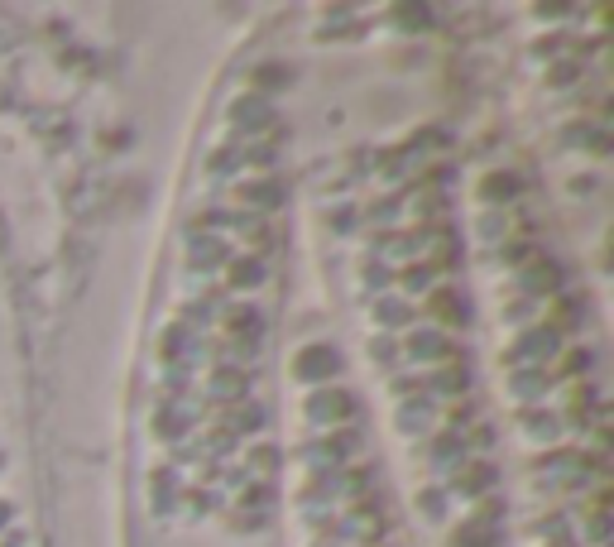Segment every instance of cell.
I'll return each instance as SVG.
<instances>
[{
    "mask_svg": "<svg viewBox=\"0 0 614 547\" xmlns=\"http://www.w3.org/2000/svg\"><path fill=\"white\" fill-rule=\"evenodd\" d=\"M374 361H394V341H389V337H374Z\"/></svg>",
    "mask_w": 614,
    "mask_h": 547,
    "instance_id": "obj_30",
    "label": "cell"
},
{
    "mask_svg": "<svg viewBox=\"0 0 614 547\" xmlns=\"http://www.w3.org/2000/svg\"><path fill=\"white\" fill-rule=\"evenodd\" d=\"M269 121H274V111H269V101H259V97H245V101L231 106L235 130H269Z\"/></svg>",
    "mask_w": 614,
    "mask_h": 547,
    "instance_id": "obj_6",
    "label": "cell"
},
{
    "mask_svg": "<svg viewBox=\"0 0 614 547\" xmlns=\"http://www.w3.org/2000/svg\"><path fill=\"white\" fill-rule=\"evenodd\" d=\"M456 456V437H442V442L432 447V461H452Z\"/></svg>",
    "mask_w": 614,
    "mask_h": 547,
    "instance_id": "obj_29",
    "label": "cell"
},
{
    "mask_svg": "<svg viewBox=\"0 0 614 547\" xmlns=\"http://www.w3.org/2000/svg\"><path fill=\"white\" fill-rule=\"evenodd\" d=\"M518 193H523V183H518L514 173H490L485 178V202H509Z\"/></svg>",
    "mask_w": 614,
    "mask_h": 547,
    "instance_id": "obj_11",
    "label": "cell"
},
{
    "mask_svg": "<svg viewBox=\"0 0 614 547\" xmlns=\"http://www.w3.org/2000/svg\"><path fill=\"white\" fill-rule=\"evenodd\" d=\"M245 197H250L255 207H279V202H283V187H279V183H245Z\"/></svg>",
    "mask_w": 614,
    "mask_h": 547,
    "instance_id": "obj_17",
    "label": "cell"
},
{
    "mask_svg": "<svg viewBox=\"0 0 614 547\" xmlns=\"http://www.w3.org/2000/svg\"><path fill=\"white\" fill-rule=\"evenodd\" d=\"M255 283H264V265H259V259H235L231 265V289H255Z\"/></svg>",
    "mask_w": 614,
    "mask_h": 547,
    "instance_id": "obj_12",
    "label": "cell"
},
{
    "mask_svg": "<svg viewBox=\"0 0 614 547\" xmlns=\"http://www.w3.org/2000/svg\"><path fill=\"white\" fill-rule=\"evenodd\" d=\"M432 418V403L428 399H413V403H404V413H398V427H408V432H418L422 423Z\"/></svg>",
    "mask_w": 614,
    "mask_h": 547,
    "instance_id": "obj_14",
    "label": "cell"
},
{
    "mask_svg": "<svg viewBox=\"0 0 614 547\" xmlns=\"http://www.w3.org/2000/svg\"><path fill=\"white\" fill-rule=\"evenodd\" d=\"M394 211H398V202H380V207H374L370 217H374V221H394Z\"/></svg>",
    "mask_w": 614,
    "mask_h": 547,
    "instance_id": "obj_35",
    "label": "cell"
},
{
    "mask_svg": "<svg viewBox=\"0 0 614 547\" xmlns=\"http://www.w3.org/2000/svg\"><path fill=\"white\" fill-rule=\"evenodd\" d=\"M293 370H298V379H312V384H327V379H336L341 370V355L332 346H307L298 351V361H293Z\"/></svg>",
    "mask_w": 614,
    "mask_h": 547,
    "instance_id": "obj_2",
    "label": "cell"
},
{
    "mask_svg": "<svg viewBox=\"0 0 614 547\" xmlns=\"http://www.w3.org/2000/svg\"><path fill=\"white\" fill-rule=\"evenodd\" d=\"M211 394L216 399H240L245 394V375L240 370H216L211 375Z\"/></svg>",
    "mask_w": 614,
    "mask_h": 547,
    "instance_id": "obj_13",
    "label": "cell"
},
{
    "mask_svg": "<svg viewBox=\"0 0 614 547\" xmlns=\"http://www.w3.org/2000/svg\"><path fill=\"white\" fill-rule=\"evenodd\" d=\"M235 169H240V145H226L211 154V173H235Z\"/></svg>",
    "mask_w": 614,
    "mask_h": 547,
    "instance_id": "obj_20",
    "label": "cell"
},
{
    "mask_svg": "<svg viewBox=\"0 0 614 547\" xmlns=\"http://www.w3.org/2000/svg\"><path fill=\"white\" fill-rule=\"evenodd\" d=\"M336 231H356V211H336Z\"/></svg>",
    "mask_w": 614,
    "mask_h": 547,
    "instance_id": "obj_36",
    "label": "cell"
},
{
    "mask_svg": "<svg viewBox=\"0 0 614 547\" xmlns=\"http://www.w3.org/2000/svg\"><path fill=\"white\" fill-rule=\"evenodd\" d=\"M259 423H264V408H255V403H245V413H235V427H240V432H255Z\"/></svg>",
    "mask_w": 614,
    "mask_h": 547,
    "instance_id": "obj_25",
    "label": "cell"
},
{
    "mask_svg": "<svg viewBox=\"0 0 614 547\" xmlns=\"http://www.w3.org/2000/svg\"><path fill=\"white\" fill-rule=\"evenodd\" d=\"M605 533H610V519H605V514H595V519H590V538L600 543V538H605Z\"/></svg>",
    "mask_w": 614,
    "mask_h": 547,
    "instance_id": "obj_34",
    "label": "cell"
},
{
    "mask_svg": "<svg viewBox=\"0 0 614 547\" xmlns=\"http://www.w3.org/2000/svg\"><path fill=\"white\" fill-rule=\"evenodd\" d=\"M231 327H235V337L255 341V331H259V313H255V307H235V313H231Z\"/></svg>",
    "mask_w": 614,
    "mask_h": 547,
    "instance_id": "obj_18",
    "label": "cell"
},
{
    "mask_svg": "<svg viewBox=\"0 0 614 547\" xmlns=\"http://www.w3.org/2000/svg\"><path fill=\"white\" fill-rule=\"evenodd\" d=\"M350 413H356V399H350L346 389H317V394L307 399V418L312 423H346Z\"/></svg>",
    "mask_w": 614,
    "mask_h": 547,
    "instance_id": "obj_1",
    "label": "cell"
},
{
    "mask_svg": "<svg viewBox=\"0 0 614 547\" xmlns=\"http://www.w3.org/2000/svg\"><path fill=\"white\" fill-rule=\"evenodd\" d=\"M552 351H557V327H533V331L518 337L514 361H547Z\"/></svg>",
    "mask_w": 614,
    "mask_h": 547,
    "instance_id": "obj_4",
    "label": "cell"
},
{
    "mask_svg": "<svg viewBox=\"0 0 614 547\" xmlns=\"http://www.w3.org/2000/svg\"><path fill=\"white\" fill-rule=\"evenodd\" d=\"M226 259V241L216 235H193V269H216Z\"/></svg>",
    "mask_w": 614,
    "mask_h": 547,
    "instance_id": "obj_10",
    "label": "cell"
},
{
    "mask_svg": "<svg viewBox=\"0 0 614 547\" xmlns=\"http://www.w3.org/2000/svg\"><path fill=\"white\" fill-rule=\"evenodd\" d=\"M269 499H274V490H269V485H255V490L245 495V504H269Z\"/></svg>",
    "mask_w": 614,
    "mask_h": 547,
    "instance_id": "obj_32",
    "label": "cell"
},
{
    "mask_svg": "<svg viewBox=\"0 0 614 547\" xmlns=\"http://www.w3.org/2000/svg\"><path fill=\"white\" fill-rule=\"evenodd\" d=\"M374 317H380V322L384 327H404L408 322V303H394V298H380V303H374Z\"/></svg>",
    "mask_w": 614,
    "mask_h": 547,
    "instance_id": "obj_16",
    "label": "cell"
},
{
    "mask_svg": "<svg viewBox=\"0 0 614 547\" xmlns=\"http://www.w3.org/2000/svg\"><path fill=\"white\" fill-rule=\"evenodd\" d=\"M538 15H542V20H562V15H571V10L557 5V0H547V5H538Z\"/></svg>",
    "mask_w": 614,
    "mask_h": 547,
    "instance_id": "obj_31",
    "label": "cell"
},
{
    "mask_svg": "<svg viewBox=\"0 0 614 547\" xmlns=\"http://www.w3.org/2000/svg\"><path fill=\"white\" fill-rule=\"evenodd\" d=\"M523 427H528L533 437H542V442H552V437H557V418H552V413H528Z\"/></svg>",
    "mask_w": 614,
    "mask_h": 547,
    "instance_id": "obj_19",
    "label": "cell"
},
{
    "mask_svg": "<svg viewBox=\"0 0 614 547\" xmlns=\"http://www.w3.org/2000/svg\"><path fill=\"white\" fill-rule=\"evenodd\" d=\"M428 283H432V265H413V269L404 274V289H408V293H422Z\"/></svg>",
    "mask_w": 614,
    "mask_h": 547,
    "instance_id": "obj_23",
    "label": "cell"
},
{
    "mask_svg": "<svg viewBox=\"0 0 614 547\" xmlns=\"http://www.w3.org/2000/svg\"><path fill=\"white\" fill-rule=\"evenodd\" d=\"M586 365H590V351H576V355H566V375H586Z\"/></svg>",
    "mask_w": 614,
    "mask_h": 547,
    "instance_id": "obj_27",
    "label": "cell"
},
{
    "mask_svg": "<svg viewBox=\"0 0 614 547\" xmlns=\"http://www.w3.org/2000/svg\"><path fill=\"white\" fill-rule=\"evenodd\" d=\"M557 283H562V269L552 265V259H538V265H528L523 274H518V289L523 293H557Z\"/></svg>",
    "mask_w": 614,
    "mask_h": 547,
    "instance_id": "obj_5",
    "label": "cell"
},
{
    "mask_svg": "<svg viewBox=\"0 0 614 547\" xmlns=\"http://www.w3.org/2000/svg\"><path fill=\"white\" fill-rule=\"evenodd\" d=\"M576 77H581V63H562V67H552V73H547L552 87H566V82H576Z\"/></svg>",
    "mask_w": 614,
    "mask_h": 547,
    "instance_id": "obj_26",
    "label": "cell"
},
{
    "mask_svg": "<svg viewBox=\"0 0 614 547\" xmlns=\"http://www.w3.org/2000/svg\"><path fill=\"white\" fill-rule=\"evenodd\" d=\"M183 423H187V413H178V408H163L159 418H154V427H159L163 437H178V432H183Z\"/></svg>",
    "mask_w": 614,
    "mask_h": 547,
    "instance_id": "obj_22",
    "label": "cell"
},
{
    "mask_svg": "<svg viewBox=\"0 0 614 547\" xmlns=\"http://www.w3.org/2000/svg\"><path fill=\"white\" fill-rule=\"evenodd\" d=\"M259 82H264V87H283L288 73H283V67H259Z\"/></svg>",
    "mask_w": 614,
    "mask_h": 547,
    "instance_id": "obj_28",
    "label": "cell"
},
{
    "mask_svg": "<svg viewBox=\"0 0 614 547\" xmlns=\"http://www.w3.org/2000/svg\"><path fill=\"white\" fill-rule=\"evenodd\" d=\"M250 159H255V163H274V149L259 145V149H250Z\"/></svg>",
    "mask_w": 614,
    "mask_h": 547,
    "instance_id": "obj_38",
    "label": "cell"
},
{
    "mask_svg": "<svg viewBox=\"0 0 614 547\" xmlns=\"http://www.w3.org/2000/svg\"><path fill=\"white\" fill-rule=\"evenodd\" d=\"M490 485H494V471L485 461H470V466L456 471V490H466V495H485Z\"/></svg>",
    "mask_w": 614,
    "mask_h": 547,
    "instance_id": "obj_9",
    "label": "cell"
},
{
    "mask_svg": "<svg viewBox=\"0 0 614 547\" xmlns=\"http://www.w3.org/2000/svg\"><path fill=\"white\" fill-rule=\"evenodd\" d=\"M418 504L428 509V514H442V495H437V490H428V495H418Z\"/></svg>",
    "mask_w": 614,
    "mask_h": 547,
    "instance_id": "obj_33",
    "label": "cell"
},
{
    "mask_svg": "<svg viewBox=\"0 0 614 547\" xmlns=\"http://www.w3.org/2000/svg\"><path fill=\"white\" fill-rule=\"evenodd\" d=\"M480 231H485V235H504V217H500V221L485 217V221H480Z\"/></svg>",
    "mask_w": 614,
    "mask_h": 547,
    "instance_id": "obj_37",
    "label": "cell"
},
{
    "mask_svg": "<svg viewBox=\"0 0 614 547\" xmlns=\"http://www.w3.org/2000/svg\"><path fill=\"white\" fill-rule=\"evenodd\" d=\"M408 355L413 361H446V355H452V341H446L442 331H413Z\"/></svg>",
    "mask_w": 614,
    "mask_h": 547,
    "instance_id": "obj_8",
    "label": "cell"
},
{
    "mask_svg": "<svg viewBox=\"0 0 614 547\" xmlns=\"http://www.w3.org/2000/svg\"><path fill=\"white\" fill-rule=\"evenodd\" d=\"M452 547H500V528L490 519H466L452 533Z\"/></svg>",
    "mask_w": 614,
    "mask_h": 547,
    "instance_id": "obj_7",
    "label": "cell"
},
{
    "mask_svg": "<svg viewBox=\"0 0 614 547\" xmlns=\"http://www.w3.org/2000/svg\"><path fill=\"white\" fill-rule=\"evenodd\" d=\"M394 20H398L404 29H432V10H428V5H398Z\"/></svg>",
    "mask_w": 614,
    "mask_h": 547,
    "instance_id": "obj_15",
    "label": "cell"
},
{
    "mask_svg": "<svg viewBox=\"0 0 614 547\" xmlns=\"http://www.w3.org/2000/svg\"><path fill=\"white\" fill-rule=\"evenodd\" d=\"M5 523H10V504L0 499V528H5Z\"/></svg>",
    "mask_w": 614,
    "mask_h": 547,
    "instance_id": "obj_39",
    "label": "cell"
},
{
    "mask_svg": "<svg viewBox=\"0 0 614 547\" xmlns=\"http://www.w3.org/2000/svg\"><path fill=\"white\" fill-rule=\"evenodd\" d=\"M432 384L442 389V394H460V389H466V370H442Z\"/></svg>",
    "mask_w": 614,
    "mask_h": 547,
    "instance_id": "obj_24",
    "label": "cell"
},
{
    "mask_svg": "<svg viewBox=\"0 0 614 547\" xmlns=\"http://www.w3.org/2000/svg\"><path fill=\"white\" fill-rule=\"evenodd\" d=\"M356 442H360L356 432H336V437H327V442H307L303 456L317 461V466H341V461L356 456Z\"/></svg>",
    "mask_w": 614,
    "mask_h": 547,
    "instance_id": "obj_3",
    "label": "cell"
},
{
    "mask_svg": "<svg viewBox=\"0 0 614 547\" xmlns=\"http://www.w3.org/2000/svg\"><path fill=\"white\" fill-rule=\"evenodd\" d=\"M547 389V379H542L538 370H523V375H514V394H523V399H533Z\"/></svg>",
    "mask_w": 614,
    "mask_h": 547,
    "instance_id": "obj_21",
    "label": "cell"
}]
</instances>
